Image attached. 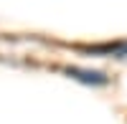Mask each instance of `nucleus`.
I'll return each instance as SVG.
<instances>
[{
    "label": "nucleus",
    "instance_id": "1",
    "mask_svg": "<svg viewBox=\"0 0 127 124\" xmlns=\"http://www.w3.org/2000/svg\"><path fill=\"white\" fill-rule=\"evenodd\" d=\"M66 74L71 79H76V81H84V84H107V76L99 74V71H87V68L71 66V68H66Z\"/></svg>",
    "mask_w": 127,
    "mask_h": 124
},
{
    "label": "nucleus",
    "instance_id": "2",
    "mask_svg": "<svg viewBox=\"0 0 127 124\" xmlns=\"http://www.w3.org/2000/svg\"><path fill=\"white\" fill-rule=\"evenodd\" d=\"M89 53H112V56H127V43H104V46H92L87 48Z\"/></svg>",
    "mask_w": 127,
    "mask_h": 124
}]
</instances>
